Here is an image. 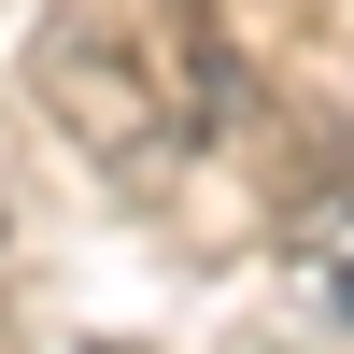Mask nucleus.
Returning <instances> with one entry per match:
<instances>
[{"instance_id": "f257e3e1", "label": "nucleus", "mask_w": 354, "mask_h": 354, "mask_svg": "<svg viewBox=\"0 0 354 354\" xmlns=\"http://www.w3.org/2000/svg\"><path fill=\"white\" fill-rule=\"evenodd\" d=\"M156 43H128V28H85V15H57L43 43H28V85H43V113L85 142V156H113V170H156L170 142H185V85H156L142 71Z\"/></svg>"}, {"instance_id": "f03ea898", "label": "nucleus", "mask_w": 354, "mask_h": 354, "mask_svg": "<svg viewBox=\"0 0 354 354\" xmlns=\"http://www.w3.org/2000/svg\"><path fill=\"white\" fill-rule=\"evenodd\" d=\"M340 312H354V270H340Z\"/></svg>"}]
</instances>
